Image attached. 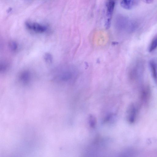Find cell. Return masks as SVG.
Listing matches in <instances>:
<instances>
[{"label": "cell", "mask_w": 157, "mask_h": 157, "mask_svg": "<svg viewBox=\"0 0 157 157\" xmlns=\"http://www.w3.org/2000/svg\"><path fill=\"white\" fill-rule=\"evenodd\" d=\"M152 77L156 84H157V68L156 65L154 61H151L150 63Z\"/></svg>", "instance_id": "8992f818"}, {"label": "cell", "mask_w": 157, "mask_h": 157, "mask_svg": "<svg viewBox=\"0 0 157 157\" xmlns=\"http://www.w3.org/2000/svg\"><path fill=\"white\" fill-rule=\"evenodd\" d=\"M115 4V1H108L106 3L107 15V16L109 18L108 19L111 20V17L114 11Z\"/></svg>", "instance_id": "5b68a950"}, {"label": "cell", "mask_w": 157, "mask_h": 157, "mask_svg": "<svg viewBox=\"0 0 157 157\" xmlns=\"http://www.w3.org/2000/svg\"><path fill=\"white\" fill-rule=\"evenodd\" d=\"M25 25L29 29L37 33L43 32L47 29L46 26L37 22L27 21L25 22Z\"/></svg>", "instance_id": "7a4b0ae2"}, {"label": "cell", "mask_w": 157, "mask_h": 157, "mask_svg": "<svg viewBox=\"0 0 157 157\" xmlns=\"http://www.w3.org/2000/svg\"><path fill=\"white\" fill-rule=\"evenodd\" d=\"M138 109L134 104H132L128 107L127 111L126 118L128 122L130 124L134 123L137 118Z\"/></svg>", "instance_id": "6da1fadb"}, {"label": "cell", "mask_w": 157, "mask_h": 157, "mask_svg": "<svg viewBox=\"0 0 157 157\" xmlns=\"http://www.w3.org/2000/svg\"><path fill=\"white\" fill-rule=\"evenodd\" d=\"M139 1H122L121 2V6L126 9L130 10L137 6Z\"/></svg>", "instance_id": "277c9868"}, {"label": "cell", "mask_w": 157, "mask_h": 157, "mask_svg": "<svg viewBox=\"0 0 157 157\" xmlns=\"http://www.w3.org/2000/svg\"><path fill=\"white\" fill-rule=\"evenodd\" d=\"M144 1L146 3H150L153 2L154 1Z\"/></svg>", "instance_id": "8fae6325"}, {"label": "cell", "mask_w": 157, "mask_h": 157, "mask_svg": "<svg viewBox=\"0 0 157 157\" xmlns=\"http://www.w3.org/2000/svg\"><path fill=\"white\" fill-rule=\"evenodd\" d=\"M9 45L10 48L13 51H15L18 49V44L17 42L15 41H10L9 42Z\"/></svg>", "instance_id": "9c48e42d"}, {"label": "cell", "mask_w": 157, "mask_h": 157, "mask_svg": "<svg viewBox=\"0 0 157 157\" xmlns=\"http://www.w3.org/2000/svg\"><path fill=\"white\" fill-rule=\"evenodd\" d=\"M157 48V35L152 40L149 47V52H153Z\"/></svg>", "instance_id": "52a82bcc"}, {"label": "cell", "mask_w": 157, "mask_h": 157, "mask_svg": "<svg viewBox=\"0 0 157 157\" xmlns=\"http://www.w3.org/2000/svg\"><path fill=\"white\" fill-rule=\"evenodd\" d=\"M151 90L149 86H145L141 90V98L142 102L145 105L149 102L151 97Z\"/></svg>", "instance_id": "3957f363"}, {"label": "cell", "mask_w": 157, "mask_h": 157, "mask_svg": "<svg viewBox=\"0 0 157 157\" xmlns=\"http://www.w3.org/2000/svg\"><path fill=\"white\" fill-rule=\"evenodd\" d=\"M11 10H12V9L11 8H9L7 10L8 12H10V11Z\"/></svg>", "instance_id": "7c38bea8"}, {"label": "cell", "mask_w": 157, "mask_h": 157, "mask_svg": "<svg viewBox=\"0 0 157 157\" xmlns=\"http://www.w3.org/2000/svg\"><path fill=\"white\" fill-rule=\"evenodd\" d=\"M44 59L47 63H51L53 60V56L50 53H47L44 55Z\"/></svg>", "instance_id": "30bf717a"}, {"label": "cell", "mask_w": 157, "mask_h": 157, "mask_svg": "<svg viewBox=\"0 0 157 157\" xmlns=\"http://www.w3.org/2000/svg\"><path fill=\"white\" fill-rule=\"evenodd\" d=\"M88 121L90 126L93 127L96 126L97 120L96 117L92 115H90L89 117Z\"/></svg>", "instance_id": "ba28073f"}]
</instances>
